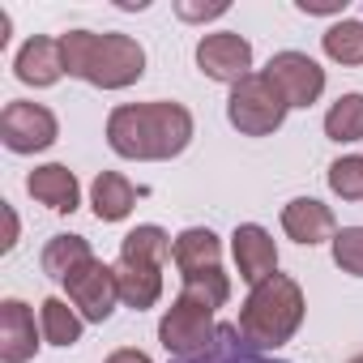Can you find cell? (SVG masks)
<instances>
[{
    "mask_svg": "<svg viewBox=\"0 0 363 363\" xmlns=\"http://www.w3.org/2000/svg\"><path fill=\"white\" fill-rule=\"evenodd\" d=\"M231 252H235V265H240V278L248 286H261L265 278L278 274V248H274V235L257 223H240L235 235H231Z\"/></svg>",
    "mask_w": 363,
    "mask_h": 363,
    "instance_id": "obj_10",
    "label": "cell"
},
{
    "mask_svg": "<svg viewBox=\"0 0 363 363\" xmlns=\"http://www.w3.org/2000/svg\"><path fill=\"white\" fill-rule=\"evenodd\" d=\"M90 206H94L99 223H120L137 206V189L128 184L120 171H99L94 175V189H90Z\"/></svg>",
    "mask_w": 363,
    "mask_h": 363,
    "instance_id": "obj_18",
    "label": "cell"
},
{
    "mask_svg": "<svg viewBox=\"0 0 363 363\" xmlns=\"http://www.w3.org/2000/svg\"><path fill=\"white\" fill-rule=\"evenodd\" d=\"M329 189L342 201H363V154H346L329 167Z\"/></svg>",
    "mask_w": 363,
    "mask_h": 363,
    "instance_id": "obj_24",
    "label": "cell"
},
{
    "mask_svg": "<svg viewBox=\"0 0 363 363\" xmlns=\"http://www.w3.org/2000/svg\"><path fill=\"white\" fill-rule=\"evenodd\" d=\"M171 257L179 265V278H184V274H201V269H223V244H218V235L210 227L179 231Z\"/></svg>",
    "mask_w": 363,
    "mask_h": 363,
    "instance_id": "obj_17",
    "label": "cell"
},
{
    "mask_svg": "<svg viewBox=\"0 0 363 363\" xmlns=\"http://www.w3.org/2000/svg\"><path fill=\"white\" fill-rule=\"evenodd\" d=\"M325 56L337 65H363V22H333L325 30Z\"/></svg>",
    "mask_w": 363,
    "mask_h": 363,
    "instance_id": "obj_23",
    "label": "cell"
},
{
    "mask_svg": "<svg viewBox=\"0 0 363 363\" xmlns=\"http://www.w3.org/2000/svg\"><path fill=\"white\" fill-rule=\"evenodd\" d=\"M240 333L257 346V350H278L286 346L299 325H303V291L295 278L286 274H274L265 278L261 286H252V295L244 299L240 308Z\"/></svg>",
    "mask_w": 363,
    "mask_h": 363,
    "instance_id": "obj_3",
    "label": "cell"
},
{
    "mask_svg": "<svg viewBox=\"0 0 363 363\" xmlns=\"http://www.w3.org/2000/svg\"><path fill=\"white\" fill-rule=\"evenodd\" d=\"M299 13H342L346 0H295Z\"/></svg>",
    "mask_w": 363,
    "mask_h": 363,
    "instance_id": "obj_28",
    "label": "cell"
},
{
    "mask_svg": "<svg viewBox=\"0 0 363 363\" xmlns=\"http://www.w3.org/2000/svg\"><path fill=\"white\" fill-rule=\"evenodd\" d=\"M218 325H214V303L189 295V291H179L175 303L162 312L158 320V342L167 346V354L175 359H189V354H201L210 342H214Z\"/></svg>",
    "mask_w": 363,
    "mask_h": 363,
    "instance_id": "obj_5",
    "label": "cell"
},
{
    "mask_svg": "<svg viewBox=\"0 0 363 363\" xmlns=\"http://www.w3.org/2000/svg\"><path fill=\"white\" fill-rule=\"evenodd\" d=\"M325 137L329 141H363V94H342L325 111Z\"/></svg>",
    "mask_w": 363,
    "mask_h": 363,
    "instance_id": "obj_22",
    "label": "cell"
},
{
    "mask_svg": "<svg viewBox=\"0 0 363 363\" xmlns=\"http://www.w3.org/2000/svg\"><path fill=\"white\" fill-rule=\"evenodd\" d=\"M171 363H286V359H274V354L257 350V346H252V342L240 333V325H218L214 342H210L201 354L171 359Z\"/></svg>",
    "mask_w": 363,
    "mask_h": 363,
    "instance_id": "obj_16",
    "label": "cell"
},
{
    "mask_svg": "<svg viewBox=\"0 0 363 363\" xmlns=\"http://www.w3.org/2000/svg\"><path fill=\"white\" fill-rule=\"evenodd\" d=\"M26 193H30V197H35L39 206L56 210V214H73V210L82 206V189H77V175H73L69 167H60V162L35 167V171L26 175Z\"/></svg>",
    "mask_w": 363,
    "mask_h": 363,
    "instance_id": "obj_12",
    "label": "cell"
},
{
    "mask_svg": "<svg viewBox=\"0 0 363 363\" xmlns=\"http://www.w3.org/2000/svg\"><path fill=\"white\" fill-rule=\"evenodd\" d=\"M189 141H193V111L171 99L124 103L107 116V145L120 158L162 162V158L184 154Z\"/></svg>",
    "mask_w": 363,
    "mask_h": 363,
    "instance_id": "obj_1",
    "label": "cell"
},
{
    "mask_svg": "<svg viewBox=\"0 0 363 363\" xmlns=\"http://www.w3.org/2000/svg\"><path fill=\"white\" fill-rule=\"evenodd\" d=\"M197 69L210 77V82H227V86H240L248 73H252V43L235 30H214L197 43Z\"/></svg>",
    "mask_w": 363,
    "mask_h": 363,
    "instance_id": "obj_8",
    "label": "cell"
},
{
    "mask_svg": "<svg viewBox=\"0 0 363 363\" xmlns=\"http://www.w3.org/2000/svg\"><path fill=\"white\" fill-rule=\"evenodd\" d=\"M35 350H39L35 312L22 299H5L0 303V359L5 363H30Z\"/></svg>",
    "mask_w": 363,
    "mask_h": 363,
    "instance_id": "obj_11",
    "label": "cell"
},
{
    "mask_svg": "<svg viewBox=\"0 0 363 363\" xmlns=\"http://www.w3.org/2000/svg\"><path fill=\"white\" fill-rule=\"evenodd\" d=\"M286 99L278 94V86L265 77V73H248L240 86H231V99H227V120L244 133V137H269L282 128L286 120Z\"/></svg>",
    "mask_w": 363,
    "mask_h": 363,
    "instance_id": "obj_4",
    "label": "cell"
},
{
    "mask_svg": "<svg viewBox=\"0 0 363 363\" xmlns=\"http://www.w3.org/2000/svg\"><path fill=\"white\" fill-rule=\"evenodd\" d=\"M103 363H154L145 350H133V346H124V350H116V354H107Z\"/></svg>",
    "mask_w": 363,
    "mask_h": 363,
    "instance_id": "obj_29",
    "label": "cell"
},
{
    "mask_svg": "<svg viewBox=\"0 0 363 363\" xmlns=\"http://www.w3.org/2000/svg\"><path fill=\"white\" fill-rule=\"evenodd\" d=\"M333 261L342 274L363 278V227H342L333 235Z\"/></svg>",
    "mask_w": 363,
    "mask_h": 363,
    "instance_id": "obj_26",
    "label": "cell"
},
{
    "mask_svg": "<svg viewBox=\"0 0 363 363\" xmlns=\"http://www.w3.org/2000/svg\"><path fill=\"white\" fill-rule=\"evenodd\" d=\"M65 291H69V303L82 312V320H94L103 325L116 303H120V286H116V265H103L99 257L86 261L82 269H73L65 278Z\"/></svg>",
    "mask_w": 363,
    "mask_h": 363,
    "instance_id": "obj_7",
    "label": "cell"
},
{
    "mask_svg": "<svg viewBox=\"0 0 363 363\" xmlns=\"http://www.w3.org/2000/svg\"><path fill=\"white\" fill-rule=\"evenodd\" d=\"M350 363H363V354H354V359H350Z\"/></svg>",
    "mask_w": 363,
    "mask_h": 363,
    "instance_id": "obj_31",
    "label": "cell"
},
{
    "mask_svg": "<svg viewBox=\"0 0 363 363\" xmlns=\"http://www.w3.org/2000/svg\"><path fill=\"white\" fill-rule=\"evenodd\" d=\"M171 248H175L171 235H167L162 227H154V223L133 227V231L120 240V257H128V261H150V265H167Z\"/></svg>",
    "mask_w": 363,
    "mask_h": 363,
    "instance_id": "obj_21",
    "label": "cell"
},
{
    "mask_svg": "<svg viewBox=\"0 0 363 363\" xmlns=\"http://www.w3.org/2000/svg\"><path fill=\"white\" fill-rule=\"evenodd\" d=\"M56 137H60V124L43 103L13 99V103H5V111H0V141H5L13 154L48 150Z\"/></svg>",
    "mask_w": 363,
    "mask_h": 363,
    "instance_id": "obj_6",
    "label": "cell"
},
{
    "mask_svg": "<svg viewBox=\"0 0 363 363\" xmlns=\"http://www.w3.org/2000/svg\"><path fill=\"white\" fill-rule=\"evenodd\" d=\"M65 48V73L82 77L99 90H124L133 82H141L145 73V48L133 35L120 30H69L60 35Z\"/></svg>",
    "mask_w": 363,
    "mask_h": 363,
    "instance_id": "obj_2",
    "label": "cell"
},
{
    "mask_svg": "<svg viewBox=\"0 0 363 363\" xmlns=\"http://www.w3.org/2000/svg\"><path fill=\"white\" fill-rule=\"evenodd\" d=\"M282 231H286L295 244L312 248V244H325V240L337 235V218H333V210L320 206L316 197H295V201L282 210Z\"/></svg>",
    "mask_w": 363,
    "mask_h": 363,
    "instance_id": "obj_14",
    "label": "cell"
},
{
    "mask_svg": "<svg viewBox=\"0 0 363 363\" xmlns=\"http://www.w3.org/2000/svg\"><path fill=\"white\" fill-rule=\"evenodd\" d=\"M116 286H120V303L145 312V308H154L158 295H162V265L120 257V261H116Z\"/></svg>",
    "mask_w": 363,
    "mask_h": 363,
    "instance_id": "obj_15",
    "label": "cell"
},
{
    "mask_svg": "<svg viewBox=\"0 0 363 363\" xmlns=\"http://www.w3.org/2000/svg\"><path fill=\"white\" fill-rule=\"evenodd\" d=\"M86 261H94L86 235H52L48 248H43V274L56 278V282H65V278H69L73 269H82Z\"/></svg>",
    "mask_w": 363,
    "mask_h": 363,
    "instance_id": "obj_19",
    "label": "cell"
},
{
    "mask_svg": "<svg viewBox=\"0 0 363 363\" xmlns=\"http://www.w3.org/2000/svg\"><path fill=\"white\" fill-rule=\"evenodd\" d=\"M13 73L26 86H56L65 77V48H60V39H48V35L26 39L18 60H13Z\"/></svg>",
    "mask_w": 363,
    "mask_h": 363,
    "instance_id": "obj_13",
    "label": "cell"
},
{
    "mask_svg": "<svg viewBox=\"0 0 363 363\" xmlns=\"http://www.w3.org/2000/svg\"><path fill=\"white\" fill-rule=\"evenodd\" d=\"M265 77L278 86L286 107H312L325 94V69L312 56H303V52H278L265 65Z\"/></svg>",
    "mask_w": 363,
    "mask_h": 363,
    "instance_id": "obj_9",
    "label": "cell"
},
{
    "mask_svg": "<svg viewBox=\"0 0 363 363\" xmlns=\"http://www.w3.org/2000/svg\"><path fill=\"white\" fill-rule=\"evenodd\" d=\"M5 223H9V231H5V244H0V248L9 252L18 244V214H13V206H5Z\"/></svg>",
    "mask_w": 363,
    "mask_h": 363,
    "instance_id": "obj_30",
    "label": "cell"
},
{
    "mask_svg": "<svg viewBox=\"0 0 363 363\" xmlns=\"http://www.w3.org/2000/svg\"><path fill=\"white\" fill-rule=\"evenodd\" d=\"M39 325H43V337L52 346H77L82 342V312L69 308V299H43V312H39Z\"/></svg>",
    "mask_w": 363,
    "mask_h": 363,
    "instance_id": "obj_20",
    "label": "cell"
},
{
    "mask_svg": "<svg viewBox=\"0 0 363 363\" xmlns=\"http://www.w3.org/2000/svg\"><path fill=\"white\" fill-rule=\"evenodd\" d=\"M184 291H189V295H197V299H206V303H214V308H223V303L231 299V278H227L223 269L184 274Z\"/></svg>",
    "mask_w": 363,
    "mask_h": 363,
    "instance_id": "obj_25",
    "label": "cell"
},
{
    "mask_svg": "<svg viewBox=\"0 0 363 363\" xmlns=\"http://www.w3.org/2000/svg\"><path fill=\"white\" fill-rule=\"evenodd\" d=\"M175 13L184 18V22H201V18H223L227 5H206V9L201 5H175Z\"/></svg>",
    "mask_w": 363,
    "mask_h": 363,
    "instance_id": "obj_27",
    "label": "cell"
}]
</instances>
